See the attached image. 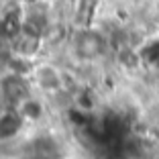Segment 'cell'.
I'll use <instances>...</instances> for the list:
<instances>
[{
	"label": "cell",
	"instance_id": "cell-1",
	"mask_svg": "<svg viewBox=\"0 0 159 159\" xmlns=\"http://www.w3.org/2000/svg\"><path fill=\"white\" fill-rule=\"evenodd\" d=\"M29 80H31L33 92L41 94L43 98L51 102H57L61 98L67 100V94L75 84V82H70V71L51 55H43L35 61Z\"/></svg>",
	"mask_w": 159,
	"mask_h": 159
},
{
	"label": "cell",
	"instance_id": "cell-2",
	"mask_svg": "<svg viewBox=\"0 0 159 159\" xmlns=\"http://www.w3.org/2000/svg\"><path fill=\"white\" fill-rule=\"evenodd\" d=\"M110 49V39L96 25L71 29L70 41L66 45L67 57L78 66H94L106 57Z\"/></svg>",
	"mask_w": 159,
	"mask_h": 159
},
{
	"label": "cell",
	"instance_id": "cell-3",
	"mask_svg": "<svg viewBox=\"0 0 159 159\" xmlns=\"http://www.w3.org/2000/svg\"><path fill=\"white\" fill-rule=\"evenodd\" d=\"M16 110L23 116L25 125L29 126V131L45 129L53 118V102L43 98L41 94H37V92H31L29 96H25L16 104Z\"/></svg>",
	"mask_w": 159,
	"mask_h": 159
},
{
	"label": "cell",
	"instance_id": "cell-4",
	"mask_svg": "<svg viewBox=\"0 0 159 159\" xmlns=\"http://www.w3.org/2000/svg\"><path fill=\"white\" fill-rule=\"evenodd\" d=\"M27 133L29 126L25 125L16 106L0 102V149L2 147H14Z\"/></svg>",
	"mask_w": 159,
	"mask_h": 159
},
{
	"label": "cell",
	"instance_id": "cell-5",
	"mask_svg": "<svg viewBox=\"0 0 159 159\" xmlns=\"http://www.w3.org/2000/svg\"><path fill=\"white\" fill-rule=\"evenodd\" d=\"M33 92L31 80L27 75L14 74V71H2L0 74V102L16 106L25 96Z\"/></svg>",
	"mask_w": 159,
	"mask_h": 159
}]
</instances>
